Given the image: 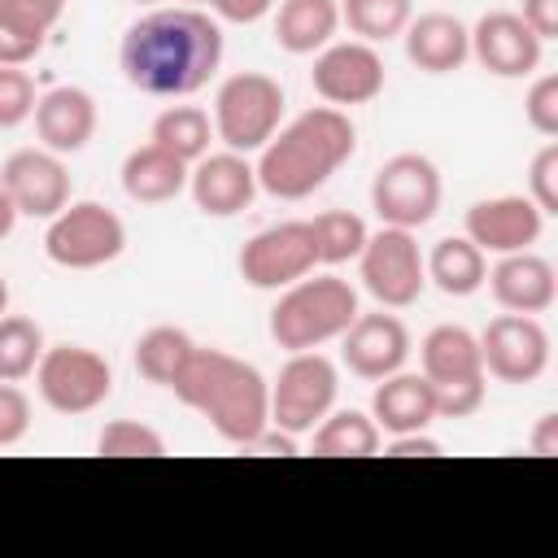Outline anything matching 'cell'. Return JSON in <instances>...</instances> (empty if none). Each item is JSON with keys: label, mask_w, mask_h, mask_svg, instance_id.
<instances>
[{"label": "cell", "mask_w": 558, "mask_h": 558, "mask_svg": "<svg viewBox=\"0 0 558 558\" xmlns=\"http://www.w3.org/2000/svg\"><path fill=\"white\" fill-rule=\"evenodd\" d=\"M118 61L144 96H192L222 61V31L201 9H157L126 26Z\"/></svg>", "instance_id": "obj_1"}, {"label": "cell", "mask_w": 558, "mask_h": 558, "mask_svg": "<svg viewBox=\"0 0 558 558\" xmlns=\"http://www.w3.org/2000/svg\"><path fill=\"white\" fill-rule=\"evenodd\" d=\"M353 148L357 131L349 113L336 105H314L257 148V187L279 201H305L353 157Z\"/></svg>", "instance_id": "obj_2"}, {"label": "cell", "mask_w": 558, "mask_h": 558, "mask_svg": "<svg viewBox=\"0 0 558 558\" xmlns=\"http://www.w3.org/2000/svg\"><path fill=\"white\" fill-rule=\"evenodd\" d=\"M170 392L196 410L227 445H248L270 423V384L262 371L227 349H201L187 357L183 375L170 384Z\"/></svg>", "instance_id": "obj_3"}, {"label": "cell", "mask_w": 558, "mask_h": 558, "mask_svg": "<svg viewBox=\"0 0 558 558\" xmlns=\"http://www.w3.org/2000/svg\"><path fill=\"white\" fill-rule=\"evenodd\" d=\"M357 318V292L340 275H314L283 288V296L270 310V340L288 353L318 349Z\"/></svg>", "instance_id": "obj_4"}, {"label": "cell", "mask_w": 558, "mask_h": 558, "mask_svg": "<svg viewBox=\"0 0 558 558\" xmlns=\"http://www.w3.org/2000/svg\"><path fill=\"white\" fill-rule=\"evenodd\" d=\"M423 379L432 384L436 418H466L484 405V362H480V340L466 327L440 323L423 336L418 344Z\"/></svg>", "instance_id": "obj_5"}, {"label": "cell", "mask_w": 558, "mask_h": 558, "mask_svg": "<svg viewBox=\"0 0 558 558\" xmlns=\"http://www.w3.org/2000/svg\"><path fill=\"white\" fill-rule=\"evenodd\" d=\"M283 118V87L262 70L231 74L214 96V131L231 153H257Z\"/></svg>", "instance_id": "obj_6"}, {"label": "cell", "mask_w": 558, "mask_h": 558, "mask_svg": "<svg viewBox=\"0 0 558 558\" xmlns=\"http://www.w3.org/2000/svg\"><path fill=\"white\" fill-rule=\"evenodd\" d=\"M122 248H126V227L100 201L65 205L57 218H48V231H44L48 262H57L65 270H96V266L113 262Z\"/></svg>", "instance_id": "obj_7"}, {"label": "cell", "mask_w": 558, "mask_h": 558, "mask_svg": "<svg viewBox=\"0 0 558 558\" xmlns=\"http://www.w3.org/2000/svg\"><path fill=\"white\" fill-rule=\"evenodd\" d=\"M336 392H340V375L331 357H323L318 349L292 353L279 379L270 384V423L288 436H305L336 405Z\"/></svg>", "instance_id": "obj_8"}, {"label": "cell", "mask_w": 558, "mask_h": 558, "mask_svg": "<svg viewBox=\"0 0 558 558\" xmlns=\"http://www.w3.org/2000/svg\"><path fill=\"white\" fill-rule=\"evenodd\" d=\"M371 209L384 227H423L440 209V170L423 153H397L388 157L371 179Z\"/></svg>", "instance_id": "obj_9"}, {"label": "cell", "mask_w": 558, "mask_h": 558, "mask_svg": "<svg viewBox=\"0 0 558 558\" xmlns=\"http://www.w3.org/2000/svg\"><path fill=\"white\" fill-rule=\"evenodd\" d=\"M35 388L57 414H87L113 392V371L87 344H52L35 366Z\"/></svg>", "instance_id": "obj_10"}, {"label": "cell", "mask_w": 558, "mask_h": 558, "mask_svg": "<svg viewBox=\"0 0 558 558\" xmlns=\"http://www.w3.org/2000/svg\"><path fill=\"white\" fill-rule=\"evenodd\" d=\"M357 270H362V288L388 310L414 305L427 288L418 240L405 227H379L375 235H366V244L357 253Z\"/></svg>", "instance_id": "obj_11"}, {"label": "cell", "mask_w": 558, "mask_h": 558, "mask_svg": "<svg viewBox=\"0 0 558 558\" xmlns=\"http://www.w3.org/2000/svg\"><path fill=\"white\" fill-rule=\"evenodd\" d=\"M475 340L484 375L501 384H536L549 371V331L536 323V314H501Z\"/></svg>", "instance_id": "obj_12"}, {"label": "cell", "mask_w": 558, "mask_h": 558, "mask_svg": "<svg viewBox=\"0 0 558 558\" xmlns=\"http://www.w3.org/2000/svg\"><path fill=\"white\" fill-rule=\"evenodd\" d=\"M235 266H240L244 283L248 288H262V292H279V288L305 279L318 266L310 222H275V227L257 231L240 248V262Z\"/></svg>", "instance_id": "obj_13"}, {"label": "cell", "mask_w": 558, "mask_h": 558, "mask_svg": "<svg viewBox=\"0 0 558 558\" xmlns=\"http://www.w3.org/2000/svg\"><path fill=\"white\" fill-rule=\"evenodd\" d=\"M310 83L327 105L353 109V105H366L384 92V61L366 39H340V44L318 48Z\"/></svg>", "instance_id": "obj_14"}, {"label": "cell", "mask_w": 558, "mask_h": 558, "mask_svg": "<svg viewBox=\"0 0 558 558\" xmlns=\"http://www.w3.org/2000/svg\"><path fill=\"white\" fill-rule=\"evenodd\" d=\"M0 187L26 218H57L70 205V170L48 148H17L0 166Z\"/></svg>", "instance_id": "obj_15"}, {"label": "cell", "mask_w": 558, "mask_h": 558, "mask_svg": "<svg viewBox=\"0 0 558 558\" xmlns=\"http://www.w3.org/2000/svg\"><path fill=\"white\" fill-rule=\"evenodd\" d=\"M187 192L201 214L209 218H235L257 196V170L244 161V153H205L187 170Z\"/></svg>", "instance_id": "obj_16"}, {"label": "cell", "mask_w": 558, "mask_h": 558, "mask_svg": "<svg viewBox=\"0 0 558 558\" xmlns=\"http://www.w3.org/2000/svg\"><path fill=\"white\" fill-rule=\"evenodd\" d=\"M545 214L532 196H488L466 209V240L480 253H519L541 240Z\"/></svg>", "instance_id": "obj_17"}, {"label": "cell", "mask_w": 558, "mask_h": 558, "mask_svg": "<svg viewBox=\"0 0 558 558\" xmlns=\"http://www.w3.org/2000/svg\"><path fill=\"white\" fill-rule=\"evenodd\" d=\"M344 366L357 375V379H371L379 384L384 375L401 371L405 357H410V331L397 314H357L349 327H344V349H340Z\"/></svg>", "instance_id": "obj_18"}, {"label": "cell", "mask_w": 558, "mask_h": 558, "mask_svg": "<svg viewBox=\"0 0 558 558\" xmlns=\"http://www.w3.org/2000/svg\"><path fill=\"white\" fill-rule=\"evenodd\" d=\"M541 44L519 13H484L471 26V57L497 78H523L541 65Z\"/></svg>", "instance_id": "obj_19"}, {"label": "cell", "mask_w": 558, "mask_h": 558, "mask_svg": "<svg viewBox=\"0 0 558 558\" xmlns=\"http://www.w3.org/2000/svg\"><path fill=\"white\" fill-rule=\"evenodd\" d=\"M497 296V305L506 314H545L558 296V275L554 266L532 253V248H519V253H501V262L488 270L484 279Z\"/></svg>", "instance_id": "obj_20"}, {"label": "cell", "mask_w": 558, "mask_h": 558, "mask_svg": "<svg viewBox=\"0 0 558 558\" xmlns=\"http://www.w3.org/2000/svg\"><path fill=\"white\" fill-rule=\"evenodd\" d=\"M35 131L39 144L57 157L87 148V140L96 135V100L83 87H52L35 100Z\"/></svg>", "instance_id": "obj_21"}, {"label": "cell", "mask_w": 558, "mask_h": 558, "mask_svg": "<svg viewBox=\"0 0 558 558\" xmlns=\"http://www.w3.org/2000/svg\"><path fill=\"white\" fill-rule=\"evenodd\" d=\"M405 57L423 74H449L471 57V31L453 13H418L401 31Z\"/></svg>", "instance_id": "obj_22"}, {"label": "cell", "mask_w": 558, "mask_h": 558, "mask_svg": "<svg viewBox=\"0 0 558 558\" xmlns=\"http://www.w3.org/2000/svg\"><path fill=\"white\" fill-rule=\"evenodd\" d=\"M371 418L379 432L388 436H405V432H427L436 418V401H432V384L423 375H405L392 371L379 379L375 397H371Z\"/></svg>", "instance_id": "obj_23"}, {"label": "cell", "mask_w": 558, "mask_h": 558, "mask_svg": "<svg viewBox=\"0 0 558 558\" xmlns=\"http://www.w3.org/2000/svg\"><path fill=\"white\" fill-rule=\"evenodd\" d=\"M187 161H179L174 153H166L161 144H140L126 153L122 161V192L135 205H166L187 187Z\"/></svg>", "instance_id": "obj_24"}, {"label": "cell", "mask_w": 558, "mask_h": 558, "mask_svg": "<svg viewBox=\"0 0 558 558\" xmlns=\"http://www.w3.org/2000/svg\"><path fill=\"white\" fill-rule=\"evenodd\" d=\"M340 26V4L336 0H279L275 13V44L292 57L318 52L336 39Z\"/></svg>", "instance_id": "obj_25"}, {"label": "cell", "mask_w": 558, "mask_h": 558, "mask_svg": "<svg viewBox=\"0 0 558 558\" xmlns=\"http://www.w3.org/2000/svg\"><path fill=\"white\" fill-rule=\"evenodd\" d=\"M423 270H427V279H432L445 296H471V292H480L484 279H488V262H484V253H480L466 235H445V240H436V248L427 253Z\"/></svg>", "instance_id": "obj_26"}, {"label": "cell", "mask_w": 558, "mask_h": 558, "mask_svg": "<svg viewBox=\"0 0 558 558\" xmlns=\"http://www.w3.org/2000/svg\"><path fill=\"white\" fill-rule=\"evenodd\" d=\"M192 353H196V340H192L183 327L161 323V327H148V331L135 340V371H140L148 384L170 388V384L183 375V366H187Z\"/></svg>", "instance_id": "obj_27"}, {"label": "cell", "mask_w": 558, "mask_h": 558, "mask_svg": "<svg viewBox=\"0 0 558 558\" xmlns=\"http://www.w3.org/2000/svg\"><path fill=\"white\" fill-rule=\"evenodd\" d=\"M379 427L362 410H327L314 427V453L318 458H371L379 453Z\"/></svg>", "instance_id": "obj_28"}, {"label": "cell", "mask_w": 558, "mask_h": 558, "mask_svg": "<svg viewBox=\"0 0 558 558\" xmlns=\"http://www.w3.org/2000/svg\"><path fill=\"white\" fill-rule=\"evenodd\" d=\"M153 144L174 153L179 161H201L209 153V113L196 105H170L153 118Z\"/></svg>", "instance_id": "obj_29"}, {"label": "cell", "mask_w": 558, "mask_h": 558, "mask_svg": "<svg viewBox=\"0 0 558 558\" xmlns=\"http://www.w3.org/2000/svg\"><path fill=\"white\" fill-rule=\"evenodd\" d=\"M44 349L48 344H44V331L35 318L0 314V384H17V379L35 375Z\"/></svg>", "instance_id": "obj_30"}, {"label": "cell", "mask_w": 558, "mask_h": 558, "mask_svg": "<svg viewBox=\"0 0 558 558\" xmlns=\"http://www.w3.org/2000/svg\"><path fill=\"white\" fill-rule=\"evenodd\" d=\"M310 235H314V253L318 262L327 266H340V262H353L366 244V222L353 214V209H323L310 218Z\"/></svg>", "instance_id": "obj_31"}, {"label": "cell", "mask_w": 558, "mask_h": 558, "mask_svg": "<svg viewBox=\"0 0 558 558\" xmlns=\"http://www.w3.org/2000/svg\"><path fill=\"white\" fill-rule=\"evenodd\" d=\"M410 17H414L410 0H344L340 4V22H349V31L366 44L397 39Z\"/></svg>", "instance_id": "obj_32"}, {"label": "cell", "mask_w": 558, "mask_h": 558, "mask_svg": "<svg viewBox=\"0 0 558 558\" xmlns=\"http://www.w3.org/2000/svg\"><path fill=\"white\" fill-rule=\"evenodd\" d=\"M96 453H105V458H161V453H166V440H161L148 423L113 418V423L100 427Z\"/></svg>", "instance_id": "obj_33"}, {"label": "cell", "mask_w": 558, "mask_h": 558, "mask_svg": "<svg viewBox=\"0 0 558 558\" xmlns=\"http://www.w3.org/2000/svg\"><path fill=\"white\" fill-rule=\"evenodd\" d=\"M35 83L22 65H0V131L22 126L35 113Z\"/></svg>", "instance_id": "obj_34"}, {"label": "cell", "mask_w": 558, "mask_h": 558, "mask_svg": "<svg viewBox=\"0 0 558 558\" xmlns=\"http://www.w3.org/2000/svg\"><path fill=\"white\" fill-rule=\"evenodd\" d=\"M523 113H527V126L545 140L558 135V74H541L523 100Z\"/></svg>", "instance_id": "obj_35"}, {"label": "cell", "mask_w": 558, "mask_h": 558, "mask_svg": "<svg viewBox=\"0 0 558 558\" xmlns=\"http://www.w3.org/2000/svg\"><path fill=\"white\" fill-rule=\"evenodd\" d=\"M527 196L541 214H558V144H545L527 170Z\"/></svg>", "instance_id": "obj_36"}, {"label": "cell", "mask_w": 558, "mask_h": 558, "mask_svg": "<svg viewBox=\"0 0 558 558\" xmlns=\"http://www.w3.org/2000/svg\"><path fill=\"white\" fill-rule=\"evenodd\" d=\"M44 39H48V31H35L0 9V65H26L44 48Z\"/></svg>", "instance_id": "obj_37"}, {"label": "cell", "mask_w": 558, "mask_h": 558, "mask_svg": "<svg viewBox=\"0 0 558 558\" xmlns=\"http://www.w3.org/2000/svg\"><path fill=\"white\" fill-rule=\"evenodd\" d=\"M31 432V401L22 388L0 384V449H13Z\"/></svg>", "instance_id": "obj_38"}, {"label": "cell", "mask_w": 558, "mask_h": 558, "mask_svg": "<svg viewBox=\"0 0 558 558\" xmlns=\"http://www.w3.org/2000/svg\"><path fill=\"white\" fill-rule=\"evenodd\" d=\"M0 9H4L9 17H17V22L35 26V31H52V26L61 22L65 0H0Z\"/></svg>", "instance_id": "obj_39"}, {"label": "cell", "mask_w": 558, "mask_h": 558, "mask_svg": "<svg viewBox=\"0 0 558 558\" xmlns=\"http://www.w3.org/2000/svg\"><path fill=\"white\" fill-rule=\"evenodd\" d=\"M536 39H558V0H523V13H519Z\"/></svg>", "instance_id": "obj_40"}, {"label": "cell", "mask_w": 558, "mask_h": 558, "mask_svg": "<svg viewBox=\"0 0 558 558\" xmlns=\"http://www.w3.org/2000/svg\"><path fill=\"white\" fill-rule=\"evenodd\" d=\"M209 4L218 9V17H222V22H235V26H248V22H257V17H266L275 0H209Z\"/></svg>", "instance_id": "obj_41"}, {"label": "cell", "mask_w": 558, "mask_h": 558, "mask_svg": "<svg viewBox=\"0 0 558 558\" xmlns=\"http://www.w3.org/2000/svg\"><path fill=\"white\" fill-rule=\"evenodd\" d=\"M440 445L427 436V432H405V436H392L388 445V458H436Z\"/></svg>", "instance_id": "obj_42"}, {"label": "cell", "mask_w": 558, "mask_h": 558, "mask_svg": "<svg viewBox=\"0 0 558 558\" xmlns=\"http://www.w3.org/2000/svg\"><path fill=\"white\" fill-rule=\"evenodd\" d=\"M532 453L536 458H558V414H541L532 427Z\"/></svg>", "instance_id": "obj_43"}, {"label": "cell", "mask_w": 558, "mask_h": 558, "mask_svg": "<svg viewBox=\"0 0 558 558\" xmlns=\"http://www.w3.org/2000/svg\"><path fill=\"white\" fill-rule=\"evenodd\" d=\"M13 222H17V209H13V201H9V192L0 187V240L13 231Z\"/></svg>", "instance_id": "obj_44"}, {"label": "cell", "mask_w": 558, "mask_h": 558, "mask_svg": "<svg viewBox=\"0 0 558 558\" xmlns=\"http://www.w3.org/2000/svg\"><path fill=\"white\" fill-rule=\"evenodd\" d=\"M9 310V283H4V275H0V314Z\"/></svg>", "instance_id": "obj_45"}]
</instances>
